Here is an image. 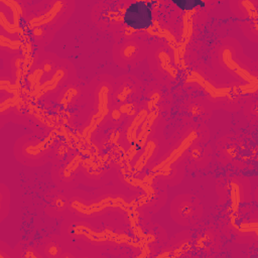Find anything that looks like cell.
Segmentation results:
<instances>
[{"instance_id": "obj_1", "label": "cell", "mask_w": 258, "mask_h": 258, "mask_svg": "<svg viewBox=\"0 0 258 258\" xmlns=\"http://www.w3.org/2000/svg\"><path fill=\"white\" fill-rule=\"evenodd\" d=\"M124 22L133 29H146L152 25V12L148 2L137 1L125 11Z\"/></svg>"}, {"instance_id": "obj_2", "label": "cell", "mask_w": 258, "mask_h": 258, "mask_svg": "<svg viewBox=\"0 0 258 258\" xmlns=\"http://www.w3.org/2000/svg\"><path fill=\"white\" fill-rule=\"evenodd\" d=\"M179 8L181 9H192L197 8L198 6H203L204 2L202 1H197V0H185V1H177L174 2Z\"/></svg>"}]
</instances>
